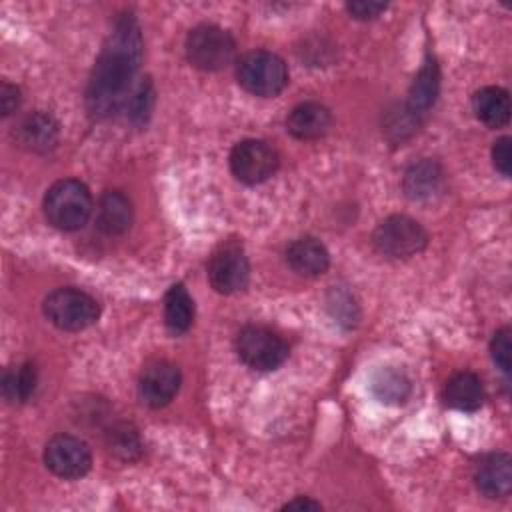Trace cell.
Segmentation results:
<instances>
[{"instance_id": "30bf717a", "label": "cell", "mask_w": 512, "mask_h": 512, "mask_svg": "<svg viewBox=\"0 0 512 512\" xmlns=\"http://www.w3.org/2000/svg\"><path fill=\"white\" fill-rule=\"evenodd\" d=\"M44 462L52 474L64 480H76L90 470L92 454L84 440L70 434H58L48 440Z\"/></svg>"}, {"instance_id": "d6986e66", "label": "cell", "mask_w": 512, "mask_h": 512, "mask_svg": "<svg viewBox=\"0 0 512 512\" xmlns=\"http://www.w3.org/2000/svg\"><path fill=\"white\" fill-rule=\"evenodd\" d=\"M370 390L378 402L398 406L408 400V396L412 392V382L402 368L384 366L372 374Z\"/></svg>"}, {"instance_id": "d4e9b609", "label": "cell", "mask_w": 512, "mask_h": 512, "mask_svg": "<svg viewBox=\"0 0 512 512\" xmlns=\"http://www.w3.org/2000/svg\"><path fill=\"white\" fill-rule=\"evenodd\" d=\"M152 104H154V88H152V82L146 78L134 86V90L126 100L128 118L136 124H144L152 112Z\"/></svg>"}, {"instance_id": "cb8c5ba5", "label": "cell", "mask_w": 512, "mask_h": 512, "mask_svg": "<svg viewBox=\"0 0 512 512\" xmlns=\"http://www.w3.org/2000/svg\"><path fill=\"white\" fill-rule=\"evenodd\" d=\"M108 450L120 460H136L142 454V440L132 424L120 422L112 426L106 434Z\"/></svg>"}, {"instance_id": "2e32d148", "label": "cell", "mask_w": 512, "mask_h": 512, "mask_svg": "<svg viewBox=\"0 0 512 512\" xmlns=\"http://www.w3.org/2000/svg\"><path fill=\"white\" fill-rule=\"evenodd\" d=\"M286 262L294 272L302 276H318L328 270L330 254L320 240L304 236L286 248Z\"/></svg>"}, {"instance_id": "3957f363", "label": "cell", "mask_w": 512, "mask_h": 512, "mask_svg": "<svg viewBox=\"0 0 512 512\" xmlns=\"http://www.w3.org/2000/svg\"><path fill=\"white\" fill-rule=\"evenodd\" d=\"M236 78L246 92L262 98H272L280 94L288 84V68L278 54L256 50L244 54L238 60Z\"/></svg>"}, {"instance_id": "e0dca14e", "label": "cell", "mask_w": 512, "mask_h": 512, "mask_svg": "<svg viewBox=\"0 0 512 512\" xmlns=\"http://www.w3.org/2000/svg\"><path fill=\"white\" fill-rule=\"evenodd\" d=\"M18 142L34 152H48L58 142V122L46 112L28 114L16 128Z\"/></svg>"}, {"instance_id": "ba28073f", "label": "cell", "mask_w": 512, "mask_h": 512, "mask_svg": "<svg viewBox=\"0 0 512 512\" xmlns=\"http://www.w3.org/2000/svg\"><path fill=\"white\" fill-rule=\"evenodd\" d=\"M278 168V152L264 140L248 138L230 152V170L244 184H260Z\"/></svg>"}, {"instance_id": "5bb4252c", "label": "cell", "mask_w": 512, "mask_h": 512, "mask_svg": "<svg viewBox=\"0 0 512 512\" xmlns=\"http://www.w3.org/2000/svg\"><path fill=\"white\" fill-rule=\"evenodd\" d=\"M332 124L330 110L314 100L300 102L286 118L288 132L298 140H316L328 132Z\"/></svg>"}, {"instance_id": "9c48e42d", "label": "cell", "mask_w": 512, "mask_h": 512, "mask_svg": "<svg viewBox=\"0 0 512 512\" xmlns=\"http://www.w3.org/2000/svg\"><path fill=\"white\" fill-rule=\"evenodd\" d=\"M208 278L212 288L220 294H234L246 288L250 266L238 242H226L210 256Z\"/></svg>"}, {"instance_id": "4fadbf2b", "label": "cell", "mask_w": 512, "mask_h": 512, "mask_svg": "<svg viewBox=\"0 0 512 512\" xmlns=\"http://www.w3.org/2000/svg\"><path fill=\"white\" fill-rule=\"evenodd\" d=\"M476 488L488 498H502L512 488V460L506 452L484 456L474 470Z\"/></svg>"}, {"instance_id": "f1b7e54d", "label": "cell", "mask_w": 512, "mask_h": 512, "mask_svg": "<svg viewBox=\"0 0 512 512\" xmlns=\"http://www.w3.org/2000/svg\"><path fill=\"white\" fill-rule=\"evenodd\" d=\"M20 104V90L8 82H2V88H0V108H2V114L8 116L12 114Z\"/></svg>"}, {"instance_id": "5b68a950", "label": "cell", "mask_w": 512, "mask_h": 512, "mask_svg": "<svg viewBox=\"0 0 512 512\" xmlns=\"http://www.w3.org/2000/svg\"><path fill=\"white\" fill-rule=\"evenodd\" d=\"M46 318L60 330L76 332L92 326L100 316L98 302L80 288H56L44 300Z\"/></svg>"}, {"instance_id": "277c9868", "label": "cell", "mask_w": 512, "mask_h": 512, "mask_svg": "<svg viewBox=\"0 0 512 512\" xmlns=\"http://www.w3.org/2000/svg\"><path fill=\"white\" fill-rule=\"evenodd\" d=\"M188 62L204 72H216L226 68L236 54V42L224 28L216 24H200L186 36Z\"/></svg>"}, {"instance_id": "9a60e30c", "label": "cell", "mask_w": 512, "mask_h": 512, "mask_svg": "<svg viewBox=\"0 0 512 512\" xmlns=\"http://www.w3.org/2000/svg\"><path fill=\"white\" fill-rule=\"evenodd\" d=\"M438 88H440L438 64L434 58H428L410 86L408 100H406V114L418 122L434 106Z\"/></svg>"}, {"instance_id": "4316f807", "label": "cell", "mask_w": 512, "mask_h": 512, "mask_svg": "<svg viewBox=\"0 0 512 512\" xmlns=\"http://www.w3.org/2000/svg\"><path fill=\"white\" fill-rule=\"evenodd\" d=\"M510 144L512 140L508 136H502L494 142L492 146V162L494 168L502 174V176H510L512 172V152H510Z\"/></svg>"}, {"instance_id": "ac0fdd59", "label": "cell", "mask_w": 512, "mask_h": 512, "mask_svg": "<svg viewBox=\"0 0 512 512\" xmlns=\"http://www.w3.org/2000/svg\"><path fill=\"white\" fill-rule=\"evenodd\" d=\"M98 228L108 236L124 234L132 224V202L120 190H108L102 194L96 214Z\"/></svg>"}, {"instance_id": "52a82bcc", "label": "cell", "mask_w": 512, "mask_h": 512, "mask_svg": "<svg viewBox=\"0 0 512 512\" xmlns=\"http://www.w3.org/2000/svg\"><path fill=\"white\" fill-rule=\"evenodd\" d=\"M236 352L248 368L268 372L288 358V344L264 326H246L236 336Z\"/></svg>"}, {"instance_id": "8fae6325", "label": "cell", "mask_w": 512, "mask_h": 512, "mask_svg": "<svg viewBox=\"0 0 512 512\" xmlns=\"http://www.w3.org/2000/svg\"><path fill=\"white\" fill-rule=\"evenodd\" d=\"M180 370L166 360L146 364L138 378V394L150 408L166 406L180 388Z\"/></svg>"}, {"instance_id": "44dd1931", "label": "cell", "mask_w": 512, "mask_h": 512, "mask_svg": "<svg viewBox=\"0 0 512 512\" xmlns=\"http://www.w3.org/2000/svg\"><path fill=\"white\" fill-rule=\"evenodd\" d=\"M472 108L480 122L490 128H500L510 120V96L500 86H486L480 88L472 96Z\"/></svg>"}, {"instance_id": "ffe728a7", "label": "cell", "mask_w": 512, "mask_h": 512, "mask_svg": "<svg viewBox=\"0 0 512 512\" xmlns=\"http://www.w3.org/2000/svg\"><path fill=\"white\" fill-rule=\"evenodd\" d=\"M444 402L462 412H474L484 402L482 380L472 372L454 374L444 386Z\"/></svg>"}, {"instance_id": "7a4b0ae2", "label": "cell", "mask_w": 512, "mask_h": 512, "mask_svg": "<svg viewBox=\"0 0 512 512\" xmlns=\"http://www.w3.org/2000/svg\"><path fill=\"white\" fill-rule=\"evenodd\" d=\"M92 212V196L86 184L74 178L54 182L44 196L46 220L64 232L82 228Z\"/></svg>"}, {"instance_id": "603a6c76", "label": "cell", "mask_w": 512, "mask_h": 512, "mask_svg": "<svg viewBox=\"0 0 512 512\" xmlns=\"http://www.w3.org/2000/svg\"><path fill=\"white\" fill-rule=\"evenodd\" d=\"M36 388V368L30 362L20 364L18 368L6 370L2 378V394L8 402H26Z\"/></svg>"}, {"instance_id": "7402d4cb", "label": "cell", "mask_w": 512, "mask_h": 512, "mask_svg": "<svg viewBox=\"0 0 512 512\" xmlns=\"http://www.w3.org/2000/svg\"><path fill=\"white\" fill-rule=\"evenodd\" d=\"M164 322L170 332L182 334L194 322V302L184 284H174L164 298Z\"/></svg>"}, {"instance_id": "f546056e", "label": "cell", "mask_w": 512, "mask_h": 512, "mask_svg": "<svg viewBox=\"0 0 512 512\" xmlns=\"http://www.w3.org/2000/svg\"><path fill=\"white\" fill-rule=\"evenodd\" d=\"M284 510H320L322 506L318 504V502H314V500H310V498H294V500H290V502H286L284 506H282Z\"/></svg>"}, {"instance_id": "6da1fadb", "label": "cell", "mask_w": 512, "mask_h": 512, "mask_svg": "<svg viewBox=\"0 0 512 512\" xmlns=\"http://www.w3.org/2000/svg\"><path fill=\"white\" fill-rule=\"evenodd\" d=\"M140 58V26L130 14H122L116 18L88 82L86 108L90 116L106 118L126 106Z\"/></svg>"}, {"instance_id": "7c38bea8", "label": "cell", "mask_w": 512, "mask_h": 512, "mask_svg": "<svg viewBox=\"0 0 512 512\" xmlns=\"http://www.w3.org/2000/svg\"><path fill=\"white\" fill-rule=\"evenodd\" d=\"M444 170L436 160L424 158L406 168L402 178V190L410 200L428 202L444 192Z\"/></svg>"}, {"instance_id": "83f0119b", "label": "cell", "mask_w": 512, "mask_h": 512, "mask_svg": "<svg viewBox=\"0 0 512 512\" xmlns=\"http://www.w3.org/2000/svg\"><path fill=\"white\" fill-rule=\"evenodd\" d=\"M346 10L358 18V20H372L378 14H382L386 10V4L380 2H348Z\"/></svg>"}, {"instance_id": "484cf974", "label": "cell", "mask_w": 512, "mask_h": 512, "mask_svg": "<svg viewBox=\"0 0 512 512\" xmlns=\"http://www.w3.org/2000/svg\"><path fill=\"white\" fill-rule=\"evenodd\" d=\"M510 328L504 326L500 330H496L492 342H490V352H492V360L496 362V366L508 374L510 366H512V342H510Z\"/></svg>"}, {"instance_id": "8992f818", "label": "cell", "mask_w": 512, "mask_h": 512, "mask_svg": "<svg viewBox=\"0 0 512 512\" xmlns=\"http://www.w3.org/2000/svg\"><path fill=\"white\" fill-rule=\"evenodd\" d=\"M372 242L388 258H410L426 248L428 234L414 218L392 214L376 226Z\"/></svg>"}]
</instances>
